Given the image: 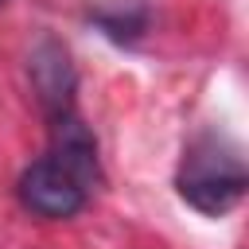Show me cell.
<instances>
[{
	"label": "cell",
	"instance_id": "3",
	"mask_svg": "<svg viewBox=\"0 0 249 249\" xmlns=\"http://www.w3.org/2000/svg\"><path fill=\"white\" fill-rule=\"evenodd\" d=\"M27 78H31V89L39 97V105L51 113V121L74 113V89H78V74H74V62H70V51L43 35L31 54H27Z\"/></svg>",
	"mask_w": 249,
	"mask_h": 249
},
{
	"label": "cell",
	"instance_id": "2",
	"mask_svg": "<svg viewBox=\"0 0 249 249\" xmlns=\"http://www.w3.org/2000/svg\"><path fill=\"white\" fill-rule=\"evenodd\" d=\"M16 195L39 218H74L86 206L89 187L74 171H66L54 156H43V160L23 167V175L16 183Z\"/></svg>",
	"mask_w": 249,
	"mask_h": 249
},
{
	"label": "cell",
	"instance_id": "4",
	"mask_svg": "<svg viewBox=\"0 0 249 249\" xmlns=\"http://www.w3.org/2000/svg\"><path fill=\"white\" fill-rule=\"evenodd\" d=\"M51 156L66 167V171H74L86 187H93L97 183V144H93V132L74 117V113H66V117H58L54 121V144H51Z\"/></svg>",
	"mask_w": 249,
	"mask_h": 249
},
{
	"label": "cell",
	"instance_id": "5",
	"mask_svg": "<svg viewBox=\"0 0 249 249\" xmlns=\"http://www.w3.org/2000/svg\"><path fill=\"white\" fill-rule=\"evenodd\" d=\"M93 19L101 23V31L117 43H132L144 35L148 27V8L144 4H113V8H97Z\"/></svg>",
	"mask_w": 249,
	"mask_h": 249
},
{
	"label": "cell",
	"instance_id": "1",
	"mask_svg": "<svg viewBox=\"0 0 249 249\" xmlns=\"http://www.w3.org/2000/svg\"><path fill=\"white\" fill-rule=\"evenodd\" d=\"M245 183H249V175L241 163V148L218 132H202L198 140H191L183 152L179 175H175L179 198L210 218L230 214L241 202Z\"/></svg>",
	"mask_w": 249,
	"mask_h": 249
},
{
	"label": "cell",
	"instance_id": "6",
	"mask_svg": "<svg viewBox=\"0 0 249 249\" xmlns=\"http://www.w3.org/2000/svg\"><path fill=\"white\" fill-rule=\"evenodd\" d=\"M0 4H8V0H0Z\"/></svg>",
	"mask_w": 249,
	"mask_h": 249
}]
</instances>
